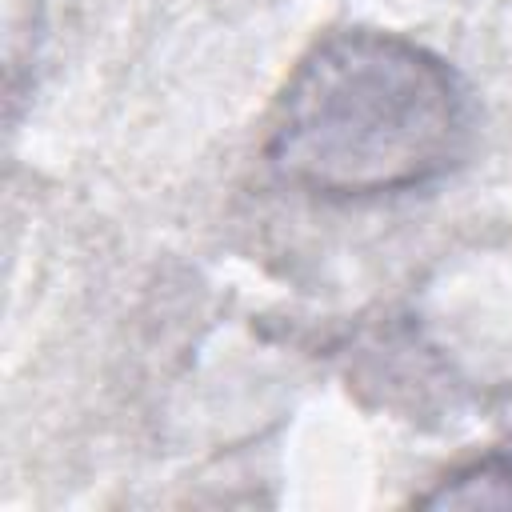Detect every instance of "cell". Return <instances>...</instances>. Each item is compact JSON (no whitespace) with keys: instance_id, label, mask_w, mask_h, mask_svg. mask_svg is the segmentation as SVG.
Here are the masks:
<instances>
[{"instance_id":"2","label":"cell","mask_w":512,"mask_h":512,"mask_svg":"<svg viewBox=\"0 0 512 512\" xmlns=\"http://www.w3.org/2000/svg\"><path fill=\"white\" fill-rule=\"evenodd\" d=\"M424 508H444V504H456V508H508L512 504V460H500V456H488V460H476L468 468H460L456 476H448L436 492L420 496Z\"/></svg>"},{"instance_id":"1","label":"cell","mask_w":512,"mask_h":512,"mask_svg":"<svg viewBox=\"0 0 512 512\" xmlns=\"http://www.w3.org/2000/svg\"><path fill=\"white\" fill-rule=\"evenodd\" d=\"M472 136L460 76L432 48L380 28L316 40L268 116L276 176L324 200H376L448 176Z\"/></svg>"}]
</instances>
